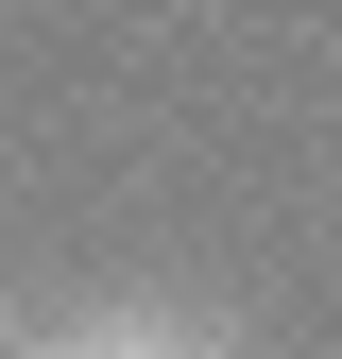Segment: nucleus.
<instances>
[{"label":"nucleus","instance_id":"f257e3e1","mask_svg":"<svg viewBox=\"0 0 342 359\" xmlns=\"http://www.w3.org/2000/svg\"><path fill=\"white\" fill-rule=\"evenodd\" d=\"M18 359H171L154 325H69V342H18Z\"/></svg>","mask_w":342,"mask_h":359}]
</instances>
